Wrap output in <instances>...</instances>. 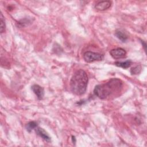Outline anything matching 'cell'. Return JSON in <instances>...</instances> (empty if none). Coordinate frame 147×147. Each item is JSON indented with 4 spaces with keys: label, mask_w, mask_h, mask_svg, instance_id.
Returning <instances> with one entry per match:
<instances>
[{
    "label": "cell",
    "mask_w": 147,
    "mask_h": 147,
    "mask_svg": "<svg viewBox=\"0 0 147 147\" xmlns=\"http://www.w3.org/2000/svg\"><path fill=\"white\" fill-rule=\"evenodd\" d=\"M123 83L121 79L111 78L104 83L95 86L94 92L95 95L101 99L115 96L121 91Z\"/></svg>",
    "instance_id": "cell-1"
},
{
    "label": "cell",
    "mask_w": 147,
    "mask_h": 147,
    "mask_svg": "<svg viewBox=\"0 0 147 147\" xmlns=\"http://www.w3.org/2000/svg\"><path fill=\"white\" fill-rule=\"evenodd\" d=\"M88 84V76L83 69L76 71L72 75L70 80V88L72 93L77 95L84 94Z\"/></svg>",
    "instance_id": "cell-2"
},
{
    "label": "cell",
    "mask_w": 147,
    "mask_h": 147,
    "mask_svg": "<svg viewBox=\"0 0 147 147\" xmlns=\"http://www.w3.org/2000/svg\"><path fill=\"white\" fill-rule=\"evenodd\" d=\"M84 60L87 63H92L95 61H101L104 59V56L102 54L93 52L91 51H87L84 53L83 55Z\"/></svg>",
    "instance_id": "cell-3"
},
{
    "label": "cell",
    "mask_w": 147,
    "mask_h": 147,
    "mask_svg": "<svg viewBox=\"0 0 147 147\" xmlns=\"http://www.w3.org/2000/svg\"><path fill=\"white\" fill-rule=\"evenodd\" d=\"M109 53L110 56L114 59H122L126 56V51L122 48H117L111 49Z\"/></svg>",
    "instance_id": "cell-4"
},
{
    "label": "cell",
    "mask_w": 147,
    "mask_h": 147,
    "mask_svg": "<svg viewBox=\"0 0 147 147\" xmlns=\"http://www.w3.org/2000/svg\"><path fill=\"white\" fill-rule=\"evenodd\" d=\"M111 5V2L109 1H100L95 5V8L99 11H105L109 9Z\"/></svg>",
    "instance_id": "cell-5"
},
{
    "label": "cell",
    "mask_w": 147,
    "mask_h": 147,
    "mask_svg": "<svg viewBox=\"0 0 147 147\" xmlns=\"http://www.w3.org/2000/svg\"><path fill=\"white\" fill-rule=\"evenodd\" d=\"M32 90L37 96L38 99L41 100L43 98L44 95V88L38 84H34L32 86Z\"/></svg>",
    "instance_id": "cell-6"
},
{
    "label": "cell",
    "mask_w": 147,
    "mask_h": 147,
    "mask_svg": "<svg viewBox=\"0 0 147 147\" xmlns=\"http://www.w3.org/2000/svg\"><path fill=\"white\" fill-rule=\"evenodd\" d=\"M34 130L37 135H38L41 138H42L44 141L49 142L51 141V138L47 133V132L42 129L38 126L34 129Z\"/></svg>",
    "instance_id": "cell-7"
},
{
    "label": "cell",
    "mask_w": 147,
    "mask_h": 147,
    "mask_svg": "<svg viewBox=\"0 0 147 147\" xmlns=\"http://www.w3.org/2000/svg\"><path fill=\"white\" fill-rule=\"evenodd\" d=\"M131 64V61L130 60H126L124 62H122V61H117L114 63V64L117 66V67H121L122 68L124 69H126L127 68H129Z\"/></svg>",
    "instance_id": "cell-8"
},
{
    "label": "cell",
    "mask_w": 147,
    "mask_h": 147,
    "mask_svg": "<svg viewBox=\"0 0 147 147\" xmlns=\"http://www.w3.org/2000/svg\"><path fill=\"white\" fill-rule=\"evenodd\" d=\"M115 35L117 36V37L119 40H120L122 42H125L127 39V35L125 33H123V32H122L119 30H117L115 31Z\"/></svg>",
    "instance_id": "cell-9"
},
{
    "label": "cell",
    "mask_w": 147,
    "mask_h": 147,
    "mask_svg": "<svg viewBox=\"0 0 147 147\" xmlns=\"http://www.w3.org/2000/svg\"><path fill=\"white\" fill-rule=\"evenodd\" d=\"M37 126V123L34 122V121H31L29 122L26 126V129L28 131L30 132L33 129L34 130V129Z\"/></svg>",
    "instance_id": "cell-10"
},
{
    "label": "cell",
    "mask_w": 147,
    "mask_h": 147,
    "mask_svg": "<svg viewBox=\"0 0 147 147\" xmlns=\"http://www.w3.org/2000/svg\"><path fill=\"white\" fill-rule=\"evenodd\" d=\"M6 28V25H5V18L2 14V13H1V33H2L5 32Z\"/></svg>",
    "instance_id": "cell-11"
},
{
    "label": "cell",
    "mask_w": 147,
    "mask_h": 147,
    "mask_svg": "<svg viewBox=\"0 0 147 147\" xmlns=\"http://www.w3.org/2000/svg\"><path fill=\"white\" fill-rule=\"evenodd\" d=\"M141 71V67L140 65H137L131 68L130 73L132 75H137L140 73Z\"/></svg>",
    "instance_id": "cell-12"
},
{
    "label": "cell",
    "mask_w": 147,
    "mask_h": 147,
    "mask_svg": "<svg viewBox=\"0 0 147 147\" xmlns=\"http://www.w3.org/2000/svg\"><path fill=\"white\" fill-rule=\"evenodd\" d=\"M141 43H142V46L144 47V49L146 50V42H145L144 41H143V40H141Z\"/></svg>",
    "instance_id": "cell-13"
}]
</instances>
